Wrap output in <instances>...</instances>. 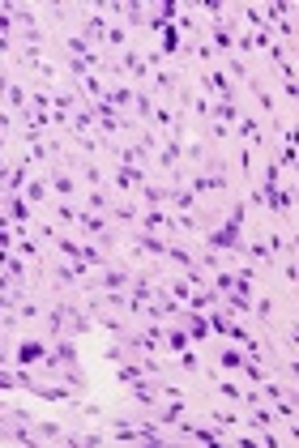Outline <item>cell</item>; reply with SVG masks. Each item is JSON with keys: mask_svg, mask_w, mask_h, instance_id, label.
<instances>
[{"mask_svg": "<svg viewBox=\"0 0 299 448\" xmlns=\"http://www.w3.org/2000/svg\"><path fill=\"white\" fill-rule=\"evenodd\" d=\"M39 355H43V350H39V346H30V341H26V346H21V363H34Z\"/></svg>", "mask_w": 299, "mask_h": 448, "instance_id": "6da1fadb", "label": "cell"}]
</instances>
